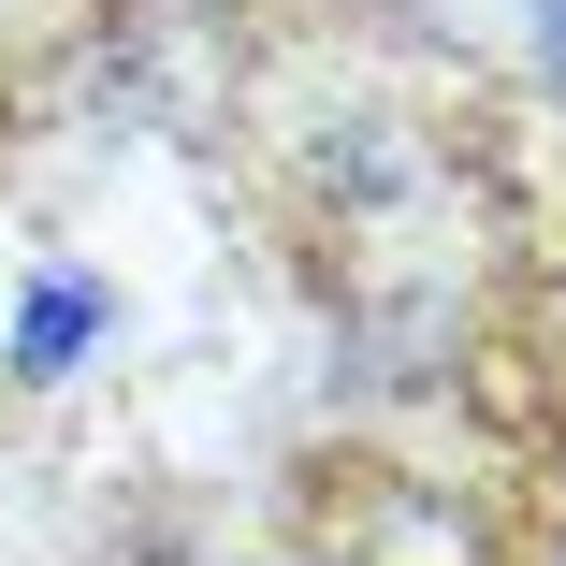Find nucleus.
Here are the masks:
<instances>
[{"instance_id": "1", "label": "nucleus", "mask_w": 566, "mask_h": 566, "mask_svg": "<svg viewBox=\"0 0 566 566\" xmlns=\"http://www.w3.org/2000/svg\"><path fill=\"white\" fill-rule=\"evenodd\" d=\"M523 44H537V73L566 87V0H537V30H523Z\"/></svg>"}]
</instances>
